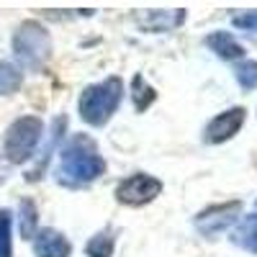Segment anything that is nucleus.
Here are the masks:
<instances>
[{
	"label": "nucleus",
	"mask_w": 257,
	"mask_h": 257,
	"mask_svg": "<svg viewBox=\"0 0 257 257\" xmlns=\"http://www.w3.org/2000/svg\"><path fill=\"white\" fill-rule=\"evenodd\" d=\"M103 170H105V162H103V157H98L95 144L88 137L80 134L62 149L57 175H59V183L77 188L82 183L95 180Z\"/></svg>",
	"instance_id": "1"
},
{
	"label": "nucleus",
	"mask_w": 257,
	"mask_h": 257,
	"mask_svg": "<svg viewBox=\"0 0 257 257\" xmlns=\"http://www.w3.org/2000/svg\"><path fill=\"white\" fill-rule=\"evenodd\" d=\"M121 95H123V85L118 77H108L98 85H90L80 95V116L93 126H103L118 108Z\"/></svg>",
	"instance_id": "2"
},
{
	"label": "nucleus",
	"mask_w": 257,
	"mask_h": 257,
	"mask_svg": "<svg viewBox=\"0 0 257 257\" xmlns=\"http://www.w3.org/2000/svg\"><path fill=\"white\" fill-rule=\"evenodd\" d=\"M13 52L26 70H41L44 62L49 59V52H52L49 34L36 21H26L13 34Z\"/></svg>",
	"instance_id": "3"
},
{
	"label": "nucleus",
	"mask_w": 257,
	"mask_h": 257,
	"mask_svg": "<svg viewBox=\"0 0 257 257\" xmlns=\"http://www.w3.org/2000/svg\"><path fill=\"white\" fill-rule=\"evenodd\" d=\"M41 132H44V123L36 116H21L16 118L3 139V152L11 162H26L41 142Z\"/></svg>",
	"instance_id": "4"
},
{
	"label": "nucleus",
	"mask_w": 257,
	"mask_h": 257,
	"mask_svg": "<svg viewBox=\"0 0 257 257\" xmlns=\"http://www.w3.org/2000/svg\"><path fill=\"white\" fill-rule=\"evenodd\" d=\"M160 190H162V183L157 178H152V175H132L116 188V196H118L121 203L142 206L147 201H152L155 196H160Z\"/></svg>",
	"instance_id": "5"
},
{
	"label": "nucleus",
	"mask_w": 257,
	"mask_h": 257,
	"mask_svg": "<svg viewBox=\"0 0 257 257\" xmlns=\"http://www.w3.org/2000/svg\"><path fill=\"white\" fill-rule=\"evenodd\" d=\"M239 211H242L239 201H231V203H224V206H211L196 219V226H198V231L208 234V237L211 234H221L226 226L234 224V219L239 216Z\"/></svg>",
	"instance_id": "6"
},
{
	"label": "nucleus",
	"mask_w": 257,
	"mask_h": 257,
	"mask_svg": "<svg viewBox=\"0 0 257 257\" xmlns=\"http://www.w3.org/2000/svg\"><path fill=\"white\" fill-rule=\"evenodd\" d=\"M244 123V108H231L226 113H219L216 118H213L206 128V139L211 144H219V142H226L231 139L234 134L242 128Z\"/></svg>",
	"instance_id": "7"
},
{
	"label": "nucleus",
	"mask_w": 257,
	"mask_h": 257,
	"mask_svg": "<svg viewBox=\"0 0 257 257\" xmlns=\"http://www.w3.org/2000/svg\"><path fill=\"white\" fill-rule=\"evenodd\" d=\"M36 257H70V242L54 229H41L34 242Z\"/></svg>",
	"instance_id": "8"
},
{
	"label": "nucleus",
	"mask_w": 257,
	"mask_h": 257,
	"mask_svg": "<svg viewBox=\"0 0 257 257\" xmlns=\"http://www.w3.org/2000/svg\"><path fill=\"white\" fill-rule=\"evenodd\" d=\"M208 47L216 52L219 57H224V59H237V57H242L244 54V49H242V44L237 39H234L231 34H226V31H216V34H211L208 36Z\"/></svg>",
	"instance_id": "9"
},
{
	"label": "nucleus",
	"mask_w": 257,
	"mask_h": 257,
	"mask_svg": "<svg viewBox=\"0 0 257 257\" xmlns=\"http://www.w3.org/2000/svg\"><path fill=\"white\" fill-rule=\"evenodd\" d=\"M234 242L249 252H257V213H249L239 221L237 231H234Z\"/></svg>",
	"instance_id": "10"
},
{
	"label": "nucleus",
	"mask_w": 257,
	"mask_h": 257,
	"mask_svg": "<svg viewBox=\"0 0 257 257\" xmlns=\"http://www.w3.org/2000/svg\"><path fill=\"white\" fill-rule=\"evenodd\" d=\"M21 82H24V75L16 64L11 62H0V95H11L21 88Z\"/></svg>",
	"instance_id": "11"
},
{
	"label": "nucleus",
	"mask_w": 257,
	"mask_h": 257,
	"mask_svg": "<svg viewBox=\"0 0 257 257\" xmlns=\"http://www.w3.org/2000/svg\"><path fill=\"white\" fill-rule=\"evenodd\" d=\"M183 21V11H178V13H173V16H162L160 11H152L149 16H144L142 18V24L147 26V29H152V31H162V29H173V26H178Z\"/></svg>",
	"instance_id": "12"
},
{
	"label": "nucleus",
	"mask_w": 257,
	"mask_h": 257,
	"mask_svg": "<svg viewBox=\"0 0 257 257\" xmlns=\"http://www.w3.org/2000/svg\"><path fill=\"white\" fill-rule=\"evenodd\" d=\"M36 224H39V219H36V206H34V201L24 198V201H21V237L31 239L34 231H36Z\"/></svg>",
	"instance_id": "13"
},
{
	"label": "nucleus",
	"mask_w": 257,
	"mask_h": 257,
	"mask_svg": "<svg viewBox=\"0 0 257 257\" xmlns=\"http://www.w3.org/2000/svg\"><path fill=\"white\" fill-rule=\"evenodd\" d=\"M0 257H13V242H11V211L0 208Z\"/></svg>",
	"instance_id": "14"
},
{
	"label": "nucleus",
	"mask_w": 257,
	"mask_h": 257,
	"mask_svg": "<svg viewBox=\"0 0 257 257\" xmlns=\"http://www.w3.org/2000/svg\"><path fill=\"white\" fill-rule=\"evenodd\" d=\"M132 88H134V105H137V111H144L147 105L155 100V90L144 82V77H142V75H137V77H134V85H132Z\"/></svg>",
	"instance_id": "15"
},
{
	"label": "nucleus",
	"mask_w": 257,
	"mask_h": 257,
	"mask_svg": "<svg viewBox=\"0 0 257 257\" xmlns=\"http://www.w3.org/2000/svg\"><path fill=\"white\" fill-rule=\"evenodd\" d=\"M111 252H113V237L108 231L95 234V237L88 242V254L90 257H111Z\"/></svg>",
	"instance_id": "16"
},
{
	"label": "nucleus",
	"mask_w": 257,
	"mask_h": 257,
	"mask_svg": "<svg viewBox=\"0 0 257 257\" xmlns=\"http://www.w3.org/2000/svg\"><path fill=\"white\" fill-rule=\"evenodd\" d=\"M234 75H237V80L244 90H252L257 85V62H242L239 67L234 70Z\"/></svg>",
	"instance_id": "17"
},
{
	"label": "nucleus",
	"mask_w": 257,
	"mask_h": 257,
	"mask_svg": "<svg viewBox=\"0 0 257 257\" xmlns=\"http://www.w3.org/2000/svg\"><path fill=\"white\" fill-rule=\"evenodd\" d=\"M234 26L247 29V31H257V11H252L247 16H237V18H234Z\"/></svg>",
	"instance_id": "18"
}]
</instances>
